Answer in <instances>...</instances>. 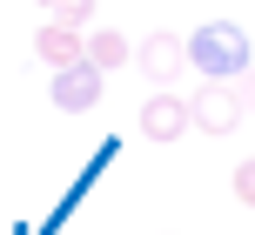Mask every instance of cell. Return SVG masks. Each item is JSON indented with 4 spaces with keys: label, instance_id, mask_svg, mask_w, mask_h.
<instances>
[{
    "label": "cell",
    "instance_id": "obj_1",
    "mask_svg": "<svg viewBox=\"0 0 255 235\" xmlns=\"http://www.w3.org/2000/svg\"><path fill=\"white\" fill-rule=\"evenodd\" d=\"M188 67H202V81H242L255 67V47L235 20H208L188 34Z\"/></svg>",
    "mask_w": 255,
    "mask_h": 235
},
{
    "label": "cell",
    "instance_id": "obj_2",
    "mask_svg": "<svg viewBox=\"0 0 255 235\" xmlns=\"http://www.w3.org/2000/svg\"><path fill=\"white\" fill-rule=\"evenodd\" d=\"M188 108H195V128L202 134H235L242 128V94H235V81H202V88L188 94Z\"/></svg>",
    "mask_w": 255,
    "mask_h": 235
},
{
    "label": "cell",
    "instance_id": "obj_3",
    "mask_svg": "<svg viewBox=\"0 0 255 235\" xmlns=\"http://www.w3.org/2000/svg\"><path fill=\"white\" fill-rule=\"evenodd\" d=\"M134 67H141V74H148L154 88L168 94V81L188 67V40H181V34H148V40L134 47Z\"/></svg>",
    "mask_w": 255,
    "mask_h": 235
},
{
    "label": "cell",
    "instance_id": "obj_4",
    "mask_svg": "<svg viewBox=\"0 0 255 235\" xmlns=\"http://www.w3.org/2000/svg\"><path fill=\"white\" fill-rule=\"evenodd\" d=\"M188 128H195V108L181 101V94H148V101H141V134H148V141H181Z\"/></svg>",
    "mask_w": 255,
    "mask_h": 235
},
{
    "label": "cell",
    "instance_id": "obj_5",
    "mask_svg": "<svg viewBox=\"0 0 255 235\" xmlns=\"http://www.w3.org/2000/svg\"><path fill=\"white\" fill-rule=\"evenodd\" d=\"M54 108H61V115H94V101H101V67H67V74H54Z\"/></svg>",
    "mask_w": 255,
    "mask_h": 235
},
{
    "label": "cell",
    "instance_id": "obj_6",
    "mask_svg": "<svg viewBox=\"0 0 255 235\" xmlns=\"http://www.w3.org/2000/svg\"><path fill=\"white\" fill-rule=\"evenodd\" d=\"M34 54L54 67V74H67V67H81V61H88V34H74L67 20H47V27L34 34Z\"/></svg>",
    "mask_w": 255,
    "mask_h": 235
},
{
    "label": "cell",
    "instance_id": "obj_7",
    "mask_svg": "<svg viewBox=\"0 0 255 235\" xmlns=\"http://www.w3.org/2000/svg\"><path fill=\"white\" fill-rule=\"evenodd\" d=\"M128 61H134V40H128L121 27H94L88 34V67L108 74V67H128Z\"/></svg>",
    "mask_w": 255,
    "mask_h": 235
},
{
    "label": "cell",
    "instance_id": "obj_8",
    "mask_svg": "<svg viewBox=\"0 0 255 235\" xmlns=\"http://www.w3.org/2000/svg\"><path fill=\"white\" fill-rule=\"evenodd\" d=\"M61 20L74 27V34H88V20H94V0H61Z\"/></svg>",
    "mask_w": 255,
    "mask_h": 235
},
{
    "label": "cell",
    "instance_id": "obj_9",
    "mask_svg": "<svg viewBox=\"0 0 255 235\" xmlns=\"http://www.w3.org/2000/svg\"><path fill=\"white\" fill-rule=\"evenodd\" d=\"M235 202H249V209H255V155L235 168Z\"/></svg>",
    "mask_w": 255,
    "mask_h": 235
},
{
    "label": "cell",
    "instance_id": "obj_10",
    "mask_svg": "<svg viewBox=\"0 0 255 235\" xmlns=\"http://www.w3.org/2000/svg\"><path fill=\"white\" fill-rule=\"evenodd\" d=\"M235 94H242V108H249V115H255V67H249L242 81H235Z\"/></svg>",
    "mask_w": 255,
    "mask_h": 235
},
{
    "label": "cell",
    "instance_id": "obj_11",
    "mask_svg": "<svg viewBox=\"0 0 255 235\" xmlns=\"http://www.w3.org/2000/svg\"><path fill=\"white\" fill-rule=\"evenodd\" d=\"M40 7H61V0H40Z\"/></svg>",
    "mask_w": 255,
    "mask_h": 235
}]
</instances>
